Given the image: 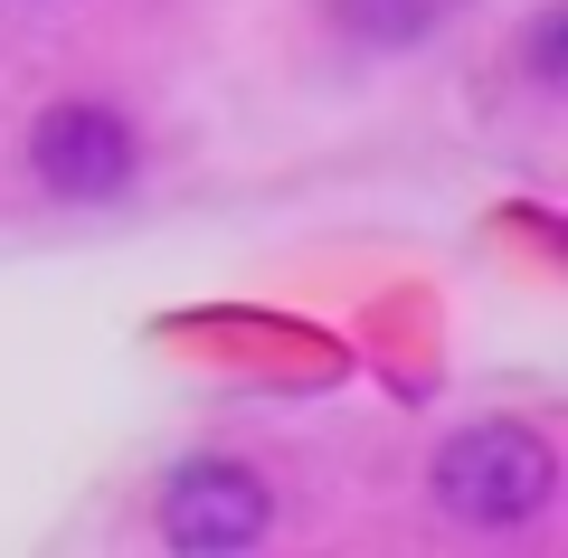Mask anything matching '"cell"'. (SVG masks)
<instances>
[{
    "label": "cell",
    "mask_w": 568,
    "mask_h": 558,
    "mask_svg": "<svg viewBox=\"0 0 568 558\" xmlns=\"http://www.w3.org/2000/svg\"><path fill=\"white\" fill-rule=\"evenodd\" d=\"M455 10H465V0H332V20L361 48H426V39L455 29Z\"/></svg>",
    "instance_id": "obj_4"
},
{
    "label": "cell",
    "mask_w": 568,
    "mask_h": 558,
    "mask_svg": "<svg viewBox=\"0 0 568 558\" xmlns=\"http://www.w3.org/2000/svg\"><path fill=\"white\" fill-rule=\"evenodd\" d=\"M133 171H142V142H133V123H123L104 95H58L39 123H29V180H39L48 200H67V209L123 200Z\"/></svg>",
    "instance_id": "obj_2"
},
{
    "label": "cell",
    "mask_w": 568,
    "mask_h": 558,
    "mask_svg": "<svg viewBox=\"0 0 568 558\" xmlns=\"http://www.w3.org/2000/svg\"><path fill=\"white\" fill-rule=\"evenodd\" d=\"M426 493L455 530H530V520L559 501V455H549L540 426L521 417H484V426H455L426 464Z\"/></svg>",
    "instance_id": "obj_1"
},
{
    "label": "cell",
    "mask_w": 568,
    "mask_h": 558,
    "mask_svg": "<svg viewBox=\"0 0 568 558\" xmlns=\"http://www.w3.org/2000/svg\"><path fill=\"white\" fill-rule=\"evenodd\" d=\"M521 67H530V85H559V77H568V10H559V0H549V10H530Z\"/></svg>",
    "instance_id": "obj_5"
},
{
    "label": "cell",
    "mask_w": 568,
    "mask_h": 558,
    "mask_svg": "<svg viewBox=\"0 0 568 558\" xmlns=\"http://www.w3.org/2000/svg\"><path fill=\"white\" fill-rule=\"evenodd\" d=\"M275 530V493H265L256 464L237 455H190L181 474L162 483V539L181 558H237Z\"/></svg>",
    "instance_id": "obj_3"
}]
</instances>
